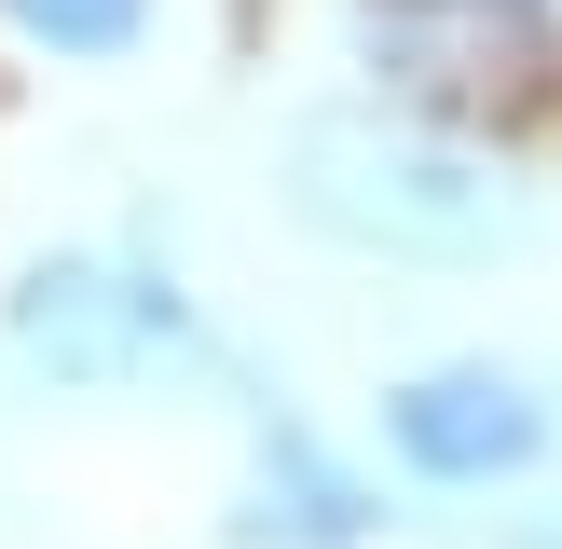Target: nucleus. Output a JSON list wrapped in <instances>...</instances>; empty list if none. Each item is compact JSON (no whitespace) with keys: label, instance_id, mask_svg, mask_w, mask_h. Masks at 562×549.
Wrapping results in <instances>:
<instances>
[{"label":"nucleus","instance_id":"nucleus-1","mask_svg":"<svg viewBox=\"0 0 562 549\" xmlns=\"http://www.w3.org/2000/svg\"><path fill=\"white\" fill-rule=\"evenodd\" d=\"M289 206L371 261H426V274H481L536 234V206L494 152H467L384 97H329L289 124Z\"/></svg>","mask_w":562,"mask_h":549},{"label":"nucleus","instance_id":"nucleus-2","mask_svg":"<svg viewBox=\"0 0 562 549\" xmlns=\"http://www.w3.org/2000/svg\"><path fill=\"white\" fill-rule=\"evenodd\" d=\"M14 357L69 399H110V384L165 371V357H206L192 344V302L165 289L151 261H110V247H69L14 289Z\"/></svg>","mask_w":562,"mask_h":549},{"label":"nucleus","instance_id":"nucleus-3","mask_svg":"<svg viewBox=\"0 0 562 549\" xmlns=\"http://www.w3.org/2000/svg\"><path fill=\"white\" fill-rule=\"evenodd\" d=\"M384 453L412 481H439V494H494V481H521L549 453V399L508 357H439V371H412L384 399Z\"/></svg>","mask_w":562,"mask_h":549},{"label":"nucleus","instance_id":"nucleus-4","mask_svg":"<svg viewBox=\"0 0 562 549\" xmlns=\"http://www.w3.org/2000/svg\"><path fill=\"white\" fill-rule=\"evenodd\" d=\"M371 522H384V494L357 481L302 412H261V453H247V494H234L220 536L234 549H357Z\"/></svg>","mask_w":562,"mask_h":549},{"label":"nucleus","instance_id":"nucleus-5","mask_svg":"<svg viewBox=\"0 0 562 549\" xmlns=\"http://www.w3.org/2000/svg\"><path fill=\"white\" fill-rule=\"evenodd\" d=\"M0 27H14L27 55L110 69V55H137V42H151V0H0Z\"/></svg>","mask_w":562,"mask_h":549},{"label":"nucleus","instance_id":"nucleus-6","mask_svg":"<svg viewBox=\"0 0 562 549\" xmlns=\"http://www.w3.org/2000/svg\"><path fill=\"white\" fill-rule=\"evenodd\" d=\"M508 549H562V508H549V522H521V536H508Z\"/></svg>","mask_w":562,"mask_h":549},{"label":"nucleus","instance_id":"nucleus-7","mask_svg":"<svg viewBox=\"0 0 562 549\" xmlns=\"http://www.w3.org/2000/svg\"><path fill=\"white\" fill-rule=\"evenodd\" d=\"M521 14H562V0H521Z\"/></svg>","mask_w":562,"mask_h":549}]
</instances>
